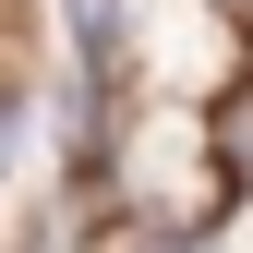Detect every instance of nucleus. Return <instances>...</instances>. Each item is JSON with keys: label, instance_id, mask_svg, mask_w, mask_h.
<instances>
[{"label": "nucleus", "instance_id": "f03ea898", "mask_svg": "<svg viewBox=\"0 0 253 253\" xmlns=\"http://www.w3.org/2000/svg\"><path fill=\"white\" fill-rule=\"evenodd\" d=\"M73 37H84V60H109L121 48V0H73Z\"/></svg>", "mask_w": 253, "mask_h": 253}, {"label": "nucleus", "instance_id": "f257e3e1", "mask_svg": "<svg viewBox=\"0 0 253 253\" xmlns=\"http://www.w3.org/2000/svg\"><path fill=\"white\" fill-rule=\"evenodd\" d=\"M217 169H229L241 193H253V84H241L229 109H217Z\"/></svg>", "mask_w": 253, "mask_h": 253}]
</instances>
